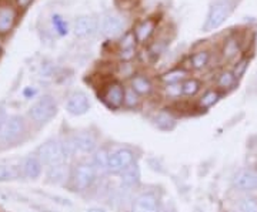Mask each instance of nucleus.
<instances>
[{
  "instance_id": "obj_36",
  "label": "nucleus",
  "mask_w": 257,
  "mask_h": 212,
  "mask_svg": "<svg viewBox=\"0 0 257 212\" xmlns=\"http://www.w3.org/2000/svg\"><path fill=\"white\" fill-rule=\"evenodd\" d=\"M120 58L123 60V62H132L135 57H136V48H127V50H120L119 52Z\"/></svg>"
},
{
  "instance_id": "obj_4",
  "label": "nucleus",
  "mask_w": 257,
  "mask_h": 212,
  "mask_svg": "<svg viewBox=\"0 0 257 212\" xmlns=\"http://www.w3.org/2000/svg\"><path fill=\"white\" fill-rule=\"evenodd\" d=\"M57 114V102L52 96H43L29 110L30 118L36 124H46Z\"/></svg>"
},
{
  "instance_id": "obj_5",
  "label": "nucleus",
  "mask_w": 257,
  "mask_h": 212,
  "mask_svg": "<svg viewBox=\"0 0 257 212\" xmlns=\"http://www.w3.org/2000/svg\"><path fill=\"white\" fill-rule=\"evenodd\" d=\"M97 178V171L93 162H79L72 170L70 180L76 188V191H86L89 190Z\"/></svg>"
},
{
  "instance_id": "obj_30",
  "label": "nucleus",
  "mask_w": 257,
  "mask_h": 212,
  "mask_svg": "<svg viewBox=\"0 0 257 212\" xmlns=\"http://www.w3.org/2000/svg\"><path fill=\"white\" fill-rule=\"evenodd\" d=\"M52 23H53V28H55L57 34H60V36H66V34L69 33V26H67L66 20H64L60 14H53V18H52Z\"/></svg>"
},
{
  "instance_id": "obj_20",
  "label": "nucleus",
  "mask_w": 257,
  "mask_h": 212,
  "mask_svg": "<svg viewBox=\"0 0 257 212\" xmlns=\"http://www.w3.org/2000/svg\"><path fill=\"white\" fill-rule=\"evenodd\" d=\"M240 53V42L236 36H230L224 40V44L221 48V54L226 60H231Z\"/></svg>"
},
{
  "instance_id": "obj_26",
  "label": "nucleus",
  "mask_w": 257,
  "mask_h": 212,
  "mask_svg": "<svg viewBox=\"0 0 257 212\" xmlns=\"http://www.w3.org/2000/svg\"><path fill=\"white\" fill-rule=\"evenodd\" d=\"M237 82L236 76L233 74V72L230 70H224L219 74V78H217V86L220 87L221 90H230L234 87V84Z\"/></svg>"
},
{
  "instance_id": "obj_19",
  "label": "nucleus",
  "mask_w": 257,
  "mask_h": 212,
  "mask_svg": "<svg viewBox=\"0 0 257 212\" xmlns=\"http://www.w3.org/2000/svg\"><path fill=\"white\" fill-rule=\"evenodd\" d=\"M132 88L138 92L139 96H149L153 92V84L143 74H136L132 77Z\"/></svg>"
},
{
  "instance_id": "obj_16",
  "label": "nucleus",
  "mask_w": 257,
  "mask_h": 212,
  "mask_svg": "<svg viewBox=\"0 0 257 212\" xmlns=\"http://www.w3.org/2000/svg\"><path fill=\"white\" fill-rule=\"evenodd\" d=\"M20 170H22L23 176H26L29 180H37V178H40L42 172H43V162L39 160L36 154L29 156L23 160Z\"/></svg>"
},
{
  "instance_id": "obj_22",
  "label": "nucleus",
  "mask_w": 257,
  "mask_h": 212,
  "mask_svg": "<svg viewBox=\"0 0 257 212\" xmlns=\"http://www.w3.org/2000/svg\"><path fill=\"white\" fill-rule=\"evenodd\" d=\"M109 157L110 154L106 151V150H97L94 152V157H93V166L96 168V171L99 172H109Z\"/></svg>"
},
{
  "instance_id": "obj_15",
  "label": "nucleus",
  "mask_w": 257,
  "mask_h": 212,
  "mask_svg": "<svg viewBox=\"0 0 257 212\" xmlns=\"http://www.w3.org/2000/svg\"><path fill=\"white\" fill-rule=\"evenodd\" d=\"M70 174H72V171L69 170V166H67L66 162L57 164V166H47L46 181L52 185H62L70 178Z\"/></svg>"
},
{
  "instance_id": "obj_39",
  "label": "nucleus",
  "mask_w": 257,
  "mask_h": 212,
  "mask_svg": "<svg viewBox=\"0 0 257 212\" xmlns=\"http://www.w3.org/2000/svg\"><path fill=\"white\" fill-rule=\"evenodd\" d=\"M87 212H106L104 210H100V208H90L87 210Z\"/></svg>"
},
{
  "instance_id": "obj_25",
  "label": "nucleus",
  "mask_w": 257,
  "mask_h": 212,
  "mask_svg": "<svg viewBox=\"0 0 257 212\" xmlns=\"http://www.w3.org/2000/svg\"><path fill=\"white\" fill-rule=\"evenodd\" d=\"M22 170L15 166H0V182H6V181H13L20 178Z\"/></svg>"
},
{
  "instance_id": "obj_33",
  "label": "nucleus",
  "mask_w": 257,
  "mask_h": 212,
  "mask_svg": "<svg viewBox=\"0 0 257 212\" xmlns=\"http://www.w3.org/2000/svg\"><path fill=\"white\" fill-rule=\"evenodd\" d=\"M165 92L169 97H172V98H177V97L183 96V84L182 83L166 84Z\"/></svg>"
},
{
  "instance_id": "obj_2",
  "label": "nucleus",
  "mask_w": 257,
  "mask_h": 212,
  "mask_svg": "<svg viewBox=\"0 0 257 212\" xmlns=\"http://www.w3.org/2000/svg\"><path fill=\"white\" fill-rule=\"evenodd\" d=\"M36 156L43 162V166H46L63 164L69 158L64 150L63 141H59V140H49L46 142H43L36 150Z\"/></svg>"
},
{
  "instance_id": "obj_27",
  "label": "nucleus",
  "mask_w": 257,
  "mask_h": 212,
  "mask_svg": "<svg viewBox=\"0 0 257 212\" xmlns=\"http://www.w3.org/2000/svg\"><path fill=\"white\" fill-rule=\"evenodd\" d=\"M220 97L221 94L217 90H209V92H206L203 94V97L199 102V106L202 108H210V107H213L216 102L220 100Z\"/></svg>"
},
{
  "instance_id": "obj_10",
  "label": "nucleus",
  "mask_w": 257,
  "mask_h": 212,
  "mask_svg": "<svg viewBox=\"0 0 257 212\" xmlns=\"http://www.w3.org/2000/svg\"><path fill=\"white\" fill-rule=\"evenodd\" d=\"M89 110H90V100L86 92L82 90H76L69 96L66 102V111L69 114L79 117V116L86 114Z\"/></svg>"
},
{
  "instance_id": "obj_12",
  "label": "nucleus",
  "mask_w": 257,
  "mask_h": 212,
  "mask_svg": "<svg viewBox=\"0 0 257 212\" xmlns=\"http://www.w3.org/2000/svg\"><path fill=\"white\" fill-rule=\"evenodd\" d=\"M132 212H160V200L155 192H143L133 201Z\"/></svg>"
},
{
  "instance_id": "obj_11",
  "label": "nucleus",
  "mask_w": 257,
  "mask_h": 212,
  "mask_svg": "<svg viewBox=\"0 0 257 212\" xmlns=\"http://www.w3.org/2000/svg\"><path fill=\"white\" fill-rule=\"evenodd\" d=\"M99 30V22L93 16H79L73 23V32L79 38H87L94 36Z\"/></svg>"
},
{
  "instance_id": "obj_23",
  "label": "nucleus",
  "mask_w": 257,
  "mask_h": 212,
  "mask_svg": "<svg viewBox=\"0 0 257 212\" xmlns=\"http://www.w3.org/2000/svg\"><path fill=\"white\" fill-rule=\"evenodd\" d=\"M210 62V52L209 50H197L190 56V64L194 70H203Z\"/></svg>"
},
{
  "instance_id": "obj_18",
  "label": "nucleus",
  "mask_w": 257,
  "mask_h": 212,
  "mask_svg": "<svg viewBox=\"0 0 257 212\" xmlns=\"http://www.w3.org/2000/svg\"><path fill=\"white\" fill-rule=\"evenodd\" d=\"M119 176L121 184L127 186V188H133V186H138L140 184V170H139L136 162L127 166L126 170H123Z\"/></svg>"
},
{
  "instance_id": "obj_29",
  "label": "nucleus",
  "mask_w": 257,
  "mask_h": 212,
  "mask_svg": "<svg viewBox=\"0 0 257 212\" xmlns=\"http://www.w3.org/2000/svg\"><path fill=\"white\" fill-rule=\"evenodd\" d=\"M136 44H138V38H136V36H135V32H133V30L126 32L123 36L120 37V40H119L120 50L136 48Z\"/></svg>"
},
{
  "instance_id": "obj_3",
  "label": "nucleus",
  "mask_w": 257,
  "mask_h": 212,
  "mask_svg": "<svg viewBox=\"0 0 257 212\" xmlns=\"http://www.w3.org/2000/svg\"><path fill=\"white\" fill-rule=\"evenodd\" d=\"M26 132V121L22 116H9L0 121V141L16 142Z\"/></svg>"
},
{
  "instance_id": "obj_17",
  "label": "nucleus",
  "mask_w": 257,
  "mask_h": 212,
  "mask_svg": "<svg viewBox=\"0 0 257 212\" xmlns=\"http://www.w3.org/2000/svg\"><path fill=\"white\" fill-rule=\"evenodd\" d=\"M16 23V10L10 6L0 8V33H9Z\"/></svg>"
},
{
  "instance_id": "obj_31",
  "label": "nucleus",
  "mask_w": 257,
  "mask_h": 212,
  "mask_svg": "<svg viewBox=\"0 0 257 212\" xmlns=\"http://www.w3.org/2000/svg\"><path fill=\"white\" fill-rule=\"evenodd\" d=\"M139 104H140V96L130 87L124 92V106L127 108H135V107H138Z\"/></svg>"
},
{
  "instance_id": "obj_40",
  "label": "nucleus",
  "mask_w": 257,
  "mask_h": 212,
  "mask_svg": "<svg viewBox=\"0 0 257 212\" xmlns=\"http://www.w3.org/2000/svg\"><path fill=\"white\" fill-rule=\"evenodd\" d=\"M165 212H176V210H175V208H167Z\"/></svg>"
},
{
  "instance_id": "obj_37",
  "label": "nucleus",
  "mask_w": 257,
  "mask_h": 212,
  "mask_svg": "<svg viewBox=\"0 0 257 212\" xmlns=\"http://www.w3.org/2000/svg\"><path fill=\"white\" fill-rule=\"evenodd\" d=\"M33 0H16V3H18V6L20 9H28L29 4L32 3Z\"/></svg>"
},
{
  "instance_id": "obj_6",
  "label": "nucleus",
  "mask_w": 257,
  "mask_h": 212,
  "mask_svg": "<svg viewBox=\"0 0 257 212\" xmlns=\"http://www.w3.org/2000/svg\"><path fill=\"white\" fill-rule=\"evenodd\" d=\"M64 150L67 152L69 157L74 156L76 152H84V154H90L96 150V138L89 132H80V134H74L72 137L66 138L63 141Z\"/></svg>"
},
{
  "instance_id": "obj_35",
  "label": "nucleus",
  "mask_w": 257,
  "mask_h": 212,
  "mask_svg": "<svg viewBox=\"0 0 257 212\" xmlns=\"http://www.w3.org/2000/svg\"><path fill=\"white\" fill-rule=\"evenodd\" d=\"M247 66H248L247 57H243V58H240L239 62L236 63L234 68H233V74L236 76V78H237V80H239L243 74L246 73V70H247Z\"/></svg>"
},
{
  "instance_id": "obj_38",
  "label": "nucleus",
  "mask_w": 257,
  "mask_h": 212,
  "mask_svg": "<svg viewBox=\"0 0 257 212\" xmlns=\"http://www.w3.org/2000/svg\"><path fill=\"white\" fill-rule=\"evenodd\" d=\"M35 94H36V90H33V88H26V90H25V96H26V97H30V96L33 97Z\"/></svg>"
},
{
  "instance_id": "obj_21",
  "label": "nucleus",
  "mask_w": 257,
  "mask_h": 212,
  "mask_svg": "<svg viewBox=\"0 0 257 212\" xmlns=\"http://www.w3.org/2000/svg\"><path fill=\"white\" fill-rule=\"evenodd\" d=\"M155 126L162 131H172L176 127L175 117L167 111H160L155 116Z\"/></svg>"
},
{
  "instance_id": "obj_8",
  "label": "nucleus",
  "mask_w": 257,
  "mask_h": 212,
  "mask_svg": "<svg viewBox=\"0 0 257 212\" xmlns=\"http://www.w3.org/2000/svg\"><path fill=\"white\" fill-rule=\"evenodd\" d=\"M135 152L128 148H119L111 152L109 157V172L110 174H120L123 170L135 164Z\"/></svg>"
},
{
  "instance_id": "obj_9",
  "label": "nucleus",
  "mask_w": 257,
  "mask_h": 212,
  "mask_svg": "<svg viewBox=\"0 0 257 212\" xmlns=\"http://www.w3.org/2000/svg\"><path fill=\"white\" fill-rule=\"evenodd\" d=\"M101 33L107 38H116L124 34V20L119 14L106 13L100 20Z\"/></svg>"
},
{
  "instance_id": "obj_32",
  "label": "nucleus",
  "mask_w": 257,
  "mask_h": 212,
  "mask_svg": "<svg viewBox=\"0 0 257 212\" xmlns=\"http://www.w3.org/2000/svg\"><path fill=\"white\" fill-rule=\"evenodd\" d=\"M166 46H167V42L163 38H157L156 42H153L150 47H149V54L152 56L153 58H157L159 56L165 52Z\"/></svg>"
},
{
  "instance_id": "obj_7",
  "label": "nucleus",
  "mask_w": 257,
  "mask_h": 212,
  "mask_svg": "<svg viewBox=\"0 0 257 212\" xmlns=\"http://www.w3.org/2000/svg\"><path fill=\"white\" fill-rule=\"evenodd\" d=\"M124 92L126 88L119 82H110L103 87L101 100L111 110H119L124 106Z\"/></svg>"
},
{
  "instance_id": "obj_13",
  "label": "nucleus",
  "mask_w": 257,
  "mask_h": 212,
  "mask_svg": "<svg viewBox=\"0 0 257 212\" xmlns=\"http://www.w3.org/2000/svg\"><path fill=\"white\" fill-rule=\"evenodd\" d=\"M233 185L240 191H254L257 190V171L254 170H240L233 176Z\"/></svg>"
},
{
  "instance_id": "obj_24",
  "label": "nucleus",
  "mask_w": 257,
  "mask_h": 212,
  "mask_svg": "<svg viewBox=\"0 0 257 212\" xmlns=\"http://www.w3.org/2000/svg\"><path fill=\"white\" fill-rule=\"evenodd\" d=\"M189 72L184 68H173L170 72L165 73L160 78L165 84H175V83H183L184 80H187Z\"/></svg>"
},
{
  "instance_id": "obj_28",
  "label": "nucleus",
  "mask_w": 257,
  "mask_h": 212,
  "mask_svg": "<svg viewBox=\"0 0 257 212\" xmlns=\"http://www.w3.org/2000/svg\"><path fill=\"white\" fill-rule=\"evenodd\" d=\"M182 84H183V96H187V97L196 96L202 88V83L197 78H187Z\"/></svg>"
},
{
  "instance_id": "obj_14",
  "label": "nucleus",
  "mask_w": 257,
  "mask_h": 212,
  "mask_svg": "<svg viewBox=\"0 0 257 212\" xmlns=\"http://www.w3.org/2000/svg\"><path fill=\"white\" fill-rule=\"evenodd\" d=\"M157 23H159V20L156 18H147L142 22H139L136 28H133L135 36L138 38V43L145 44L150 40V37L153 36V33L156 30Z\"/></svg>"
},
{
  "instance_id": "obj_1",
  "label": "nucleus",
  "mask_w": 257,
  "mask_h": 212,
  "mask_svg": "<svg viewBox=\"0 0 257 212\" xmlns=\"http://www.w3.org/2000/svg\"><path fill=\"white\" fill-rule=\"evenodd\" d=\"M236 0H214L209 6V12L206 14L203 23V32H213L224 24V22L231 16L236 9Z\"/></svg>"
},
{
  "instance_id": "obj_34",
  "label": "nucleus",
  "mask_w": 257,
  "mask_h": 212,
  "mask_svg": "<svg viewBox=\"0 0 257 212\" xmlns=\"http://www.w3.org/2000/svg\"><path fill=\"white\" fill-rule=\"evenodd\" d=\"M240 212H257L256 198H244L239 204Z\"/></svg>"
}]
</instances>
